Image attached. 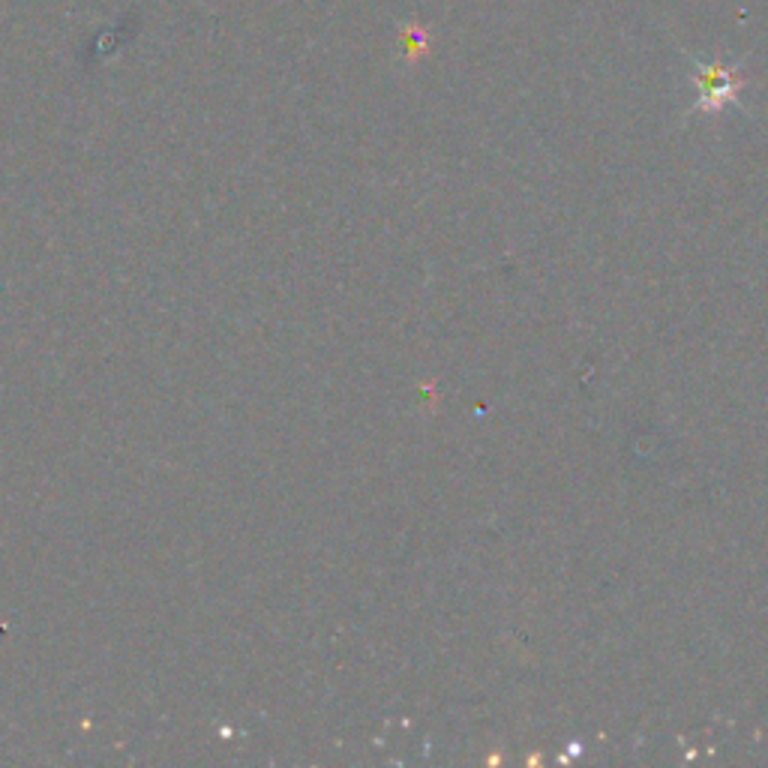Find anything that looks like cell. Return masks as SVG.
Masks as SVG:
<instances>
[{
	"label": "cell",
	"mask_w": 768,
	"mask_h": 768,
	"mask_svg": "<svg viewBox=\"0 0 768 768\" xmlns=\"http://www.w3.org/2000/svg\"><path fill=\"white\" fill-rule=\"evenodd\" d=\"M699 87H703V94H706L703 105H720L733 91H736V79H733L727 70L712 66V70H703V75H699Z\"/></svg>",
	"instance_id": "1"
}]
</instances>
